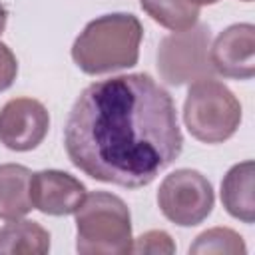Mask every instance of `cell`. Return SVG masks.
<instances>
[{"label": "cell", "mask_w": 255, "mask_h": 255, "mask_svg": "<svg viewBox=\"0 0 255 255\" xmlns=\"http://www.w3.org/2000/svg\"><path fill=\"white\" fill-rule=\"evenodd\" d=\"M131 253H165L171 255L175 253V243L169 237V233L161 231V229H153V231H145L139 237H135L131 241Z\"/></svg>", "instance_id": "obj_15"}, {"label": "cell", "mask_w": 255, "mask_h": 255, "mask_svg": "<svg viewBox=\"0 0 255 255\" xmlns=\"http://www.w3.org/2000/svg\"><path fill=\"white\" fill-rule=\"evenodd\" d=\"M139 6L153 22L171 32L187 30L199 20V6L189 0H139Z\"/></svg>", "instance_id": "obj_13"}, {"label": "cell", "mask_w": 255, "mask_h": 255, "mask_svg": "<svg viewBox=\"0 0 255 255\" xmlns=\"http://www.w3.org/2000/svg\"><path fill=\"white\" fill-rule=\"evenodd\" d=\"M213 203V185L197 169H175L163 177L157 189V205L163 217L179 227H193L205 221Z\"/></svg>", "instance_id": "obj_6"}, {"label": "cell", "mask_w": 255, "mask_h": 255, "mask_svg": "<svg viewBox=\"0 0 255 255\" xmlns=\"http://www.w3.org/2000/svg\"><path fill=\"white\" fill-rule=\"evenodd\" d=\"M76 249L82 255L131 253V215L126 201L110 191L86 193L76 209Z\"/></svg>", "instance_id": "obj_3"}, {"label": "cell", "mask_w": 255, "mask_h": 255, "mask_svg": "<svg viewBox=\"0 0 255 255\" xmlns=\"http://www.w3.org/2000/svg\"><path fill=\"white\" fill-rule=\"evenodd\" d=\"M30 179L32 171L26 165H0V219H20L34 209L30 199Z\"/></svg>", "instance_id": "obj_11"}, {"label": "cell", "mask_w": 255, "mask_h": 255, "mask_svg": "<svg viewBox=\"0 0 255 255\" xmlns=\"http://www.w3.org/2000/svg\"><path fill=\"white\" fill-rule=\"evenodd\" d=\"M209 42V28L199 22L187 30L171 32L161 38L157 48V70L161 80L169 86H183L201 78H213Z\"/></svg>", "instance_id": "obj_5"}, {"label": "cell", "mask_w": 255, "mask_h": 255, "mask_svg": "<svg viewBox=\"0 0 255 255\" xmlns=\"http://www.w3.org/2000/svg\"><path fill=\"white\" fill-rule=\"evenodd\" d=\"M6 20H8V12H6L4 4L0 2V34H2V32H4V28H6Z\"/></svg>", "instance_id": "obj_17"}, {"label": "cell", "mask_w": 255, "mask_h": 255, "mask_svg": "<svg viewBox=\"0 0 255 255\" xmlns=\"http://www.w3.org/2000/svg\"><path fill=\"white\" fill-rule=\"evenodd\" d=\"M18 74V60L14 56V52L0 42V92L8 90Z\"/></svg>", "instance_id": "obj_16"}, {"label": "cell", "mask_w": 255, "mask_h": 255, "mask_svg": "<svg viewBox=\"0 0 255 255\" xmlns=\"http://www.w3.org/2000/svg\"><path fill=\"white\" fill-rule=\"evenodd\" d=\"M86 197V185L68 171L42 169L32 173L30 199L32 205L46 215H72Z\"/></svg>", "instance_id": "obj_9"}, {"label": "cell", "mask_w": 255, "mask_h": 255, "mask_svg": "<svg viewBox=\"0 0 255 255\" xmlns=\"http://www.w3.org/2000/svg\"><path fill=\"white\" fill-rule=\"evenodd\" d=\"M253 177H255V163L253 159H245L235 163L221 181V203L225 211L243 221H255V195H253Z\"/></svg>", "instance_id": "obj_10"}, {"label": "cell", "mask_w": 255, "mask_h": 255, "mask_svg": "<svg viewBox=\"0 0 255 255\" xmlns=\"http://www.w3.org/2000/svg\"><path fill=\"white\" fill-rule=\"evenodd\" d=\"M64 147L96 181L128 189L149 185L183 149L173 98L143 72L98 80L76 98Z\"/></svg>", "instance_id": "obj_1"}, {"label": "cell", "mask_w": 255, "mask_h": 255, "mask_svg": "<svg viewBox=\"0 0 255 255\" xmlns=\"http://www.w3.org/2000/svg\"><path fill=\"white\" fill-rule=\"evenodd\" d=\"M50 129L46 106L34 98H12L0 110V143L12 151L38 147Z\"/></svg>", "instance_id": "obj_7"}, {"label": "cell", "mask_w": 255, "mask_h": 255, "mask_svg": "<svg viewBox=\"0 0 255 255\" xmlns=\"http://www.w3.org/2000/svg\"><path fill=\"white\" fill-rule=\"evenodd\" d=\"M50 233L38 221L10 219L0 229V255H46Z\"/></svg>", "instance_id": "obj_12"}, {"label": "cell", "mask_w": 255, "mask_h": 255, "mask_svg": "<svg viewBox=\"0 0 255 255\" xmlns=\"http://www.w3.org/2000/svg\"><path fill=\"white\" fill-rule=\"evenodd\" d=\"M243 2H251V0H243Z\"/></svg>", "instance_id": "obj_19"}, {"label": "cell", "mask_w": 255, "mask_h": 255, "mask_svg": "<svg viewBox=\"0 0 255 255\" xmlns=\"http://www.w3.org/2000/svg\"><path fill=\"white\" fill-rule=\"evenodd\" d=\"M189 253L193 255H245L247 247L243 237L229 229V227H211L195 237V241L189 245Z\"/></svg>", "instance_id": "obj_14"}, {"label": "cell", "mask_w": 255, "mask_h": 255, "mask_svg": "<svg viewBox=\"0 0 255 255\" xmlns=\"http://www.w3.org/2000/svg\"><path fill=\"white\" fill-rule=\"evenodd\" d=\"M143 26L133 14L114 12L98 16L72 44V60L90 76L126 70L137 64Z\"/></svg>", "instance_id": "obj_2"}, {"label": "cell", "mask_w": 255, "mask_h": 255, "mask_svg": "<svg viewBox=\"0 0 255 255\" xmlns=\"http://www.w3.org/2000/svg\"><path fill=\"white\" fill-rule=\"evenodd\" d=\"M213 72L231 80H249L255 74V26L249 22L231 24L209 50Z\"/></svg>", "instance_id": "obj_8"}, {"label": "cell", "mask_w": 255, "mask_h": 255, "mask_svg": "<svg viewBox=\"0 0 255 255\" xmlns=\"http://www.w3.org/2000/svg\"><path fill=\"white\" fill-rule=\"evenodd\" d=\"M183 122L197 141L223 143L241 124V104L223 82L201 78L187 90Z\"/></svg>", "instance_id": "obj_4"}, {"label": "cell", "mask_w": 255, "mask_h": 255, "mask_svg": "<svg viewBox=\"0 0 255 255\" xmlns=\"http://www.w3.org/2000/svg\"><path fill=\"white\" fill-rule=\"evenodd\" d=\"M189 2L195 6H209V4H217L219 0H189Z\"/></svg>", "instance_id": "obj_18"}]
</instances>
